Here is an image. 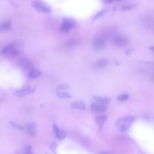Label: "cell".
<instances>
[{"label":"cell","instance_id":"obj_25","mask_svg":"<svg viewBox=\"0 0 154 154\" xmlns=\"http://www.w3.org/2000/svg\"><path fill=\"white\" fill-rule=\"evenodd\" d=\"M129 97V96L127 94H121L117 97L118 100L120 101H124L127 100Z\"/></svg>","mask_w":154,"mask_h":154},{"label":"cell","instance_id":"obj_24","mask_svg":"<svg viewBox=\"0 0 154 154\" xmlns=\"http://www.w3.org/2000/svg\"><path fill=\"white\" fill-rule=\"evenodd\" d=\"M24 153L27 154L32 153V147L30 145H27L24 148Z\"/></svg>","mask_w":154,"mask_h":154},{"label":"cell","instance_id":"obj_4","mask_svg":"<svg viewBox=\"0 0 154 154\" xmlns=\"http://www.w3.org/2000/svg\"><path fill=\"white\" fill-rule=\"evenodd\" d=\"M75 21L68 17L63 18L62 20L60 30L63 32H67L73 29L75 26Z\"/></svg>","mask_w":154,"mask_h":154},{"label":"cell","instance_id":"obj_1","mask_svg":"<svg viewBox=\"0 0 154 154\" xmlns=\"http://www.w3.org/2000/svg\"><path fill=\"white\" fill-rule=\"evenodd\" d=\"M22 45L19 42L11 43L6 45L2 49V54L6 56L13 57L18 55L21 51Z\"/></svg>","mask_w":154,"mask_h":154},{"label":"cell","instance_id":"obj_12","mask_svg":"<svg viewBox=\"0 0 154 154\" xmlns=\"http://www.w3.org/2000/svg\"><path fill=\"white\" fill-rule=\"evenodd\" d=\"M42 75V72L40 70L33 68L29 72L28 77L30 79H33L40 77Z\"/></svg>","mask_w":154,"mask_h":154},{"label":"cell","instance_id":"obj_19","mask_svg":"<svg viewBox=\"0 0 154 154\" xmlns=\"http://www.w3.org/2000/svg\"><path fill=\"white\" fill-rule=\"evenodd\" d=\"M137 6L135 4L124 5L120 8V10L122 11H130L135 8Z\"/></svg>","mask_w":154,"mask_h":154},{"label":"cell","instance_id":"obj_10","mask_svg":"<svg viewBox=\"0 0 154 154\" xmlns=\"http://www.w3.org/2000/svg\"><path fill=\"white\" fill-rule=\"evenodd\" d=\"M93 99L96 102L103 104H106L111 101V98L108 97H101L97 96L92 97Z\"/></svg>","mask_w":154,"mask_h":154},{"label":"cell","instance_id":"obj_11","mask_svg":"<svg viewBox=\"0 0 154 154\" xmlns=\"http://www.w3.org/2000/svg\"><path fill=\"white\" fill-rule=\"evenodd\" d=\"M72 109H78L85 110L86 109L85 105L83 101L81 100H76L73 102L71 106Z\"/></svg>","mask_w":154,"mask_h":154},{"label":"cell","instance_id":"obj_14","mask_svg":"<svg viewBox=\"0 0 154 154\" xmlns=\"http://www.w3.org/2000/svg\"><path fill=\"white\" fill-rule=\"evenodd\" d=\"M11 22L10 20H6L3 22L0 25L1 31L4 32L8 30L11 27Z\"/></svg>","mask_w":154,"mask_h":154},{"label":"cell","instance_id":"obj_31","mask_svg":"<svg viewBox=\"0 0 154 154\" xmlns=\"http://www.w3.org/2000/svg\"><path fill=\"white\" fill-rule=\"evenodd\" d=\"M153 79H154V76H153Z\"/></svg>","mask_w":154,"mask_h":154},{"label":"cell","instance_id":"obj_13","mask_svg":"<svg viewBox=\"0 0 154 154\" xmlns=\"http://www.w3.org/2000/svg\"><path fill=\"white\" fill-rule=\"evenodd\" d=\"M22 89L27 95L33 93L35 91V87L33 85L26 84L23 86Z\"/></svg>","mask_w":154,"mask_h":154},{"label":"cell","instance_id":"obj_16","mask_svg":"<svg viewBox=\"0 0 154 154\" xmlns=\"http://www.w3.org/2000/svg\"><path fill=\"white\" fill-rule=\"evenodd\" d=\"M54 134L57 137L59 140L63 139L66 136V131L63 129L59 128Z\"/></svg>","mask_w":154,"mask_h":154},{"label":"cell","instance_id":"obj_15","mask_svg":"<svg viewBox=\"0 0 154 154\" xmlns=\"http://www.w3.org/2000/svg\"><path fill=\"white\" fill-rule=\"evenodd\" d=\"M107 118V116L104 115H100L97 116L95 119V121L97 124L99 125L100 128L104 124Z\"/></svg>","mask_w":154,"mask_h":154},{"label":"cell","instance_id":"obj_22","mask_svg":"<svg viewBox=\"0 0 154 154\" xmlns=\"http://www.w3.org/2000/svg\"><path fill=\"white\" fill-rule=\"evenodd\" d=\"M9 124L11 126L16 129L20 130H23L24 129L23 127L13 122L10 121L9 122Z\"/></svg>","mask_w":154,"mask_h":154},{"label":"cell","instance_id":"obj_18","mask_svg":"<svg viewBox=\"0 0 154 154\" xmlns=\"http://www.w3.org/2000/svg\"><path fill=\"white\" fill-rule=\"evenodd\" d=\"M78 42L77 40L75 39L69 40L65 43L64 46L66 48H70L76 45Z\"/></svg>","mask_w":154,"mask_h":154},{"label":"cell","instance_id":"obj_20","mask_svg":"<svg viewBox=\"0 0 154 154\" xmlns=\"http://www.w3.org/2000/svg\"><path fill=\"white\" fill-rule=\"evenodd\" d=\"M57 94L58 97L61 98H70L72 97L70 94L65 92L57 91Z\"/></svg>","mask_w":154,"mask_h":154},{"label":"cell","instance_id":"obj_9","mask_svg":"<svg viewBox=\"0 0 154 154\" xmlns=\"http://www.w3.org/2000/svg\"><path fill=\"white\" fill-rule=\"evenodd\" d=\"M26 128L27 133L30 136L34 137L36 135L37 133V125L35 122H32L28 124Z\"/></svg>","mask_w":154,"mask_h":154},{"label":"cell","instance_id":"obj_21","mask_svg":"<svg viewBox=\"0 0 154 154\" xmlns=\"http://www.w3.org/2000/svg\"><path fill=\"white\" fill-rule=\"evenodd\" d=\"M106 13L105 10H102L98 12L94 17L93 20V21L96 20L100 17H103Z\"/></svg>","mask_w":154,"mask_h":154},{"label":"cell","instance_id":"obj_5","mask_svg":"<svg viewBox=\"0 0 154 154\" xmlns=\"http://www.w3.org/2000/svg\"><path fill=\"white\" fill-rule=\"evenodd\" d=\"M18 64L19 67L23 70L29 72L33 67L32 62L28 59L25 57H21L18 61Z\"/></svg>","mask_w":154,"mask_h":154},{"label":"cell","instance_id":"obj_17","mask_svg":"<svg viewBox=\"0 0 154 154\" xmlns=\"http://www.w3.org/2000/svg\"><path fill=\"white\" fill-rule=\"evenodd\" d=\"M108 60L105 58L100 59L95 63V66L97 68H101L106 66L108 63Z\"/></svg>","mask_w":154,"mask_h":154},{"label":"cell","instance_id":"obj_6","mask_svg":"<svg viewBox=\"0 0 154 154\" xmlns=\"http://www.w3.org/2000/svg\"><path fill=\"white\" fill-rule=\"evenodd\" d=\"M92 44L94 48L97 50H100L104 49L106 45L105 38L102 37L97 36L93 39Z\"/></svg>","mask_w":154,"mask_h":154},{"label":"cell","instance_id":"obj_8","mask_svg":"<svg viewBox=\"0 0 154 154\" xmlns=\"http://www.w3.org/2000/svg\"><path fill=\"white\" fill-rule=\"evenodd\" d=\"M91 110L94 112H103L106 110V107L105 105L97 102H93L90 106Z\"/></svg>","mask_w":154,"mask_h":154},{"label":"cell","instance_id":"obj_2","mask_svg":"<svg viewBox=\"0 0 154 154\" xmlns=\"http://www.w3.org/2000/svg\"><path fill=\"white\" fill-rule=\"evenodd\" d=\"M135 119L134 116L132 115L122 117L116 121L115 124L116 127L120 131H124L128 129Z\"/></svg>","mask_w":154,"mask_h":154},{"label":"cell","instance_id":"obj_28","mask_svg":"<svg viewBox=\"0 0 154 154\" xmlns=\"http://www.w3.org/2000/svg\"><path fill=\"white\" fill-rule=\"evenodd\" d=\"M103 2L106 4H109L115 1V0H103Z\"/></svg>","mask_w":154,"mask_h":154},{"label":"cell","instance_id":"obj_3","mask_svg":"<svg viewBox=\"0 0 154 154\" xmlns=\"http://www.w3.org/2000/svg\"><path fill=\"white\" fill-rule=\"evenodd\" d=\"M33 8L38 12L45 14H50L52 12L51 6L42 0H34L32 2Z\"/></svg>","mask_w":154,"mask_h":154},{"label":"cell","instance_id":"obj_30","mask_svg":"<svg viewBox=\"0 0 154 154\" xmlns=\"http://www.w3.org/2000/svg\"><path fill=\"white\" fill-rule=\"evenodd\" d=\"M124 0H115V1H122Z\"/></svg>","mask_w":154,"mask_h":154},{"label":"cell","instance_id":"obj_29","mask_svg":"<svg viewBox=\"0 0 154 154\" xmlns=\"http://www.w3.org/2000/svg\"><path fill=\"white\" fill-rule=\"evenodd\" d=\"M149 48L150 50L154 52V46L149 47Z\"/></svg>","mask_w":154,"mask_h":154},{"label":"cell","instance_id":"obj_7","mask_svg":"<svg viewBox=\"0 0 154 154\" xmlns=\"http://www.w3.org/2000/svg\"><path fill=\"white\" fill-rule=\"evenodd\" d=\"M112 42L115 45L119 47H122L128 44L129 39L125 36L119 35L115 38Z\"/></svg>","mask_w":154,"mask_h":154},{"label":"cell","instance_id":"obj_27","mask_svg":"<svg viewBox=\"0 0 154 154\" xmlns=\"http://www.w3.org/2000/svg\"><path fill=\"white\" fill-rule=\"evenodd\" d=\"M57 146V144L56 143L53 142L50 145V149L51 151H54L56 149Z\"/></svg>","mask_w":154,"mask_h":154},{"label":"cell","instance_id":"obj_23","mask_svg":"<svg viewBox=\"0 0 154 154\" xmlns=\"http://www.w3.org/2000/svg\"><path fill=\"white\" fill-rule=\"evenodd\" d=\"M14 95L17 97H21L26 95L23 90L22 89H20L17 90L14 93Z\"/></svg>","mask_w":154,"mask_h":154},{"label":"cell","instance_id":"obj_26","mask_svg":"<svg viewBox=\"0 0 154 154\" xmlns=\"http://www.w3.org/2000/svg\"><path fill=\"white\" fill-rule=\"evenodd\" d=\"M69 87L68 85L66 84H62L59 85L57 88V90L59 91L67 90Z\"/></svg>","mask_w":154,"mask_h":154}]
</instances>
